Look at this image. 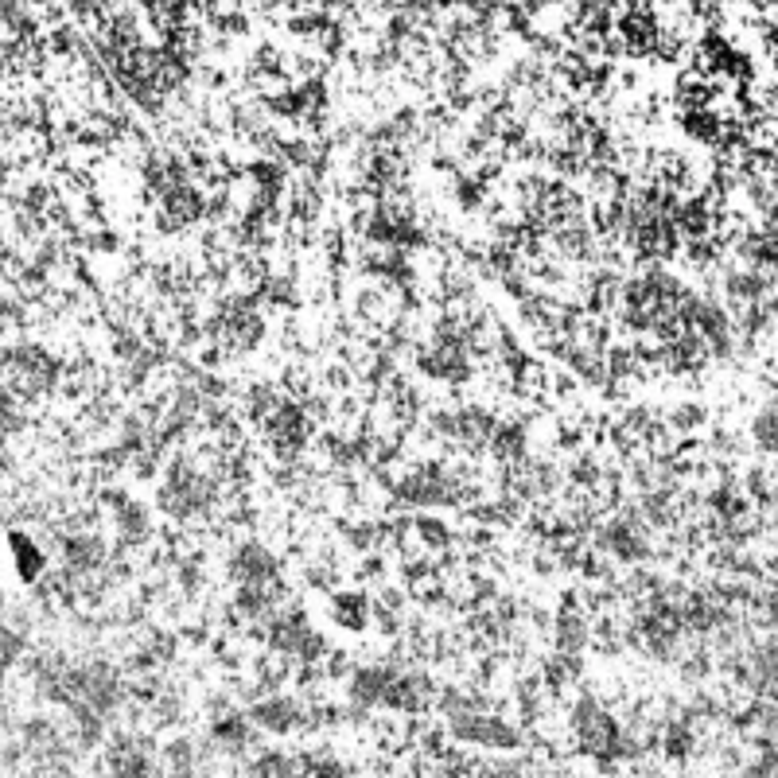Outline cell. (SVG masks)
Returning <instances> with one entry per match:
<instances>
[{
  "mask_svg": "<svg viewBox=\"0 0 778 778\" xmlns=\"http://www.w3.org/2000/svg\"><path fill=\"white\" fill-rule=\"evenodd\" d=\"M257 736L261 732L253 728L246 708H226V712L211 716V724H207V743L214 747L218 759H249Z\"/></svg>",
  "mask_w": 778,
  "mask_h": 778,
  "instance_id": "52a82bcc",
  "label": "cell"
},
{
  "mask_svg": "<svg viewBox=\"0 0 778 778\" xmlns=\"http://www.w3.org/2000/svg\"><path fill=\"white\" fill-rule=\"evenodd\" d=\"M261 432H265V444L277 452V460L296 463L304 456V448L312 444L316 425H312V413H308L296 397H284L281 409L261 425Z\"/></svg>",
  "mask_w": 778,
  "mask_h": 778,
  "instance_id": "277c9868",
  "label": "cell"
},
{
  "mask_svg": "<svg viewBox=\"0 0 778 778\" xmlns=\"http://www.w3.org/2000/svg\"><path fill=\"white\" fill-rule=\"evenodd\" d=\"M226 576L234 580V588H277V584H284L281 561L261 537H242L230 545Z\"/></svg>",
  "mask_w": 778,
  "mask_h": 778,
  "instance_id": "3957f363",
  "label": "cell"
},
{
  "mask_svg": "<svg viewBox=\"0 0 778 778\" xmlns=\"http://www.w3.org/2000/svg\"><path fill=\"white\" fill-rule=\"evenodd\" d=\"M596 541V553L619 561V565H646L654 557V537H650V526L638 518L635 506H623L619 514H611L607 522L596 526L592 533Z\"/></svg>",
  "mask_w": 778,
  "mask_h": 778,
  "instance_id": "7a4b0ae2",
  "label": "cell"
},
{
  "mask_svg": "<svg viewBox=\"0 0 778 778\" xmlns=\"http://www.w3.org/2000/svg\"><path fill=\"white\" fill-rule=\"evenodd\" d=\"M596 642V615L584 596H565L561 611L553 615V650L568 658H584V650Z\"/></svg>",
  "mask_w": 778,
  "mask_h": 778,
  "instance_id": "5b68a950",
  "label": "cell"
},
{
  "mask_svg": "<svg viewBox=\"0 0 778 778\" xmlns=\"http://www.w3.org/2000/svg\"><path fill=\"white\" fill-rule=\"evenodd\" d=\"M8 553H12V568L24 584H43L51 576V549L39 541L32 530H8Z\"/></svg>",
  "mask_w": 778,
  "mask_h": 778,
  "instance_id": "ba28073f",
  "label": "cell"
},
{
  "mask_svg": "<svg viewBox=\"0 0 778 778\" xmlns=\"http://www.w3.org/2000/svg\"><path fill=\"white\" fill-rule=\"evenodd\" d=\"M156 214H160L164 230H187V226H195L199 218L211 214V195L195 179H179L156 199Z\"/></svg>",
  "mask_w": 778,
  "mask_h": 778,
  "instance_id": "8992f818",
  "label": "cell"
},
{
  "mask_svg": "<svg viewBox=\"0 0 778 778\" xmlns=\"http://www.w3.org/2000/svg\"><path fill=\"white\" fill-rule=\"evenodd\" d=\"M246 716L253 720V728L261 736H273V740H296L308 728H319L316 708L308 705L300 693H288V689H273V693L249 697Z\"/></svg>",
  "mask_w": 778,
  "mask_h": 778,
  "instance_id": "6da1fadb",
  "label": "cell"
},
{
  "mask_svg": "<svg viewBox=\"0 0 778 778\" xmlns=\"http://www.w3.org/2000/svg\"><path fill=\"white\" fill-rule=\"evenodd\" d=\"M304 771V759L300 751H288V747H261L246 759V778H300Z\"/></svg>",
  "mask_w": 778,
  "mask_h": 778,
  "instance_id": "30bf717a",
  "label": "cell"
},
{
  "mask_svg": "<svg viewBox=\"0 0 778 778\" xmlns=\"http://www.w3.org/2000/svg\"><path fill=\"white\" fill-rule=\"evenodd\" d=\"M409 530L417 537V545L421 549H432V553H444L448 545H452V526L444 522V518H436V514H417L413 522H409Z\"/></svg>",
  "mask_w": 778,
  "mask_h": 778,
  "instance_id": "8fae6325",
  "label": "cell"
},
{
  "mask_svg": "<svg viewBox=\"0 0 778 778\" xmlns=\"http://www.w3.org/2000/svg\"><path fill=\"white\" fill-rule=\"evenodd\" d=\"M327 615H331L335 627H343V631H351V635H362V631H370V623H374V596L362 592V588H331V596H327Z\"/></svg>",
  "mask_w": 778,
  "mask_h": 778,
  "instance_id": "9c48e42d",
  "label": "cell"
},
{
  "mask_svg": "<svg viewBox=\"0 0 778 778\" xmlns=\"http://www.w3.org/2000/svg\"><path fill=\"white\" fill-rule=\"evenodd\" d=\"M705 417H708L705 405H697V401H681V405H673L670 409L666 425H670L673 432H681V436H689V432H701Z\"/></svg>",
  "mask_w": 778,
  "mask_h": 778,
  "instance_id": "7c38bea8",
  "label": "cell"
}]
</instances>
